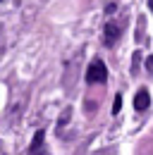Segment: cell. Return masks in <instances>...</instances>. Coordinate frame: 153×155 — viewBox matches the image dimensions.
Returning <instances> with one entry per match:
<instances>
[{"mask_svg": "<svg viewBox=\"0 0 153 155\" xmlns=\"http://www.w3.org/2000/svg\"><path fill=\"white\" fill-rule=\"evenodd\" d=\"M86 84L89 86H93V84H98V86H103L105 81H108V67H105V62L103 60H91V64L86 67Z\"/></svg>", "mask_w": 153, "mask_h": 155, "instance_id": "obj_1", "label": "cell"}, {"mask_svg": "<svg viewBox=\"0 0 153 155\" xmlns=\"http://www.w3.org/2000/svg\"><path fill=\"white\" fill-rule=\"evenodd\" d=\"M122 31H124V21L108 19V21H105V31H103V41H105V45L113 48L115 43H117V38L122 36Z\"/></svg>", "mask_w": 153, "mask_h": 155, "instance_id": "obj_2", "label": "cell"}, {"mask_svg": "<svg viewBox=\"0 0 153 155\" xmlns=\"http://www.w3.org/2000/svg\"><path fill=\"white\" fill-rule=\"evenodd\" d=\"M148 107H151V96H148V91H146V88H139L136 96H134V110H136V112H146Z\"/></svg>", "mask_w": 153, "mask_h": 155, "instance_id": "obj_3", "label": "cell"}, {"mask_svg": "<svg viewBox=\"0 0 153 155\" xmlns=\"http://www.w3.org/2000/svg\"><path fill=\"white\" fill-rule=\"evenodd\" d=\"M43 141H46V131L38 129L34 134V141L29 146V155H46V148H43Z\"/></svg>", "mask_w": 153, "mask_h": 155, "instance_id": "obj_4", "label": "cell"}, {"mask_svg": "<svg viewBox=\"0 0 153 155\" xmlns=\"http://www.w3.org/2000/svg\"><path fill=\"white\" fill-rule=\"evenodd\" d=\"M122 110V96H115V103H113V115H120Z\"/></svg>", "mask_w": 153, "mask_h": 155, "instance_id": "obj_5", "label": "cell"}, {"mask_svg": "<svg viewBox=\"0 0 153 155\" xmlns=\"http://www.w3.org/2000/svg\"><path fill=\"white\" fill-rule=\"evenodd\" d=\"M134 62H132V72H134V74H136V69H139V60H141V53H134Z\"/></svg>", "mask_w": 153, "mask_h": 155, "instance_id": "obj_6", "label": "cell"}, {"mask_svg": "<svg viewBox=\"0 0 153 155\" xmlns=\"http://www.w3.org/2000/svg\"><path fill=\"white\" fill-rule=\"evenodd\" d=\"M146 69H148V74H153V55L146 58Z\"/></svg>", "mask_w": 153, "mask_h": 155, "instance_id": "obj_7", "label": "cell"}, {"mask_svg": "<svg viewBox=\"0 0 153 155\" xmlns=\"http://www.w3.org/2000/svg\"><path fill=\"white\" fill-rule=\"evenodd\" d=\"M115 10H117V2H115V5H113V2H110V5H108V7H105V12H108V15H113Z\"/></svg>", "mask_w": 153, "mask_h": 155, "instance_id": "obj_8", "label": "cell"}, {"mask_svg": "<svg viewBox=\"0 0 153 155\" xmlns=\"http://www.w3.org/2000/svg\"><path fill=\"white\" fill-rule=\"evenodd\" d=\"M70 122V110H65V115H62V119H60V124H67Z\"/></svg>", "mask_w": 153, "mask_h": 155, "instance_id": "obj_9", "label": "cell"}, {"mask_svg": "<svg viewBox=\"0 0 153 155\" xmlns=\"http://www.w3.org/2000/svg\"><path fill=\"white\" fill-rule=\"evenodd\" d=\"M148 10H151V12H153V0H148Z\"/></svg>", "mask_w": 153, "mask_h": 155, "instance_id": "obj_10", "label": "cell"}]
</instances>
